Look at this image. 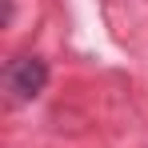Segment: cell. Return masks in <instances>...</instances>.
Here are the masks:
<instances>
[{
    "label": "cell",
    "instance_id": "obj_1",
    "mask_svg": "<svg viewBox=\"0 0 148 148\" xmlns=\"http://www.w3.org/2000/svg\"><path fill=\"white\" fill-rule=\"evenodd\" d=\"M4 80H8L12 100L28 104V100L40 96L44 84H48V60H44V56H20V60L8 64V76H4Z\"/></svg>",
    "mask_w": 148,
    "mask_h": 148
}]
</instances>
